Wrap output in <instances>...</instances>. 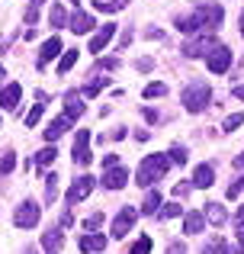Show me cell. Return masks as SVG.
I'll return each mask as SVG.
<instances>
[{"instance_id": "obj_2", "label": "cell", "mask_w": 244, "mask_h": 254, "mask_svg": "<svg viewBox=\"0 0 244 254\" xmlns=\"http://www.w3.org/2000/svg\"><path fill=\"white\" fill-rule=\"evenodd\" d=\"M167 168H170L167 155H148L142 161V168H138V174H135V184L138 187H151L154 180H161L164 174H167Z\"/></svg>"}, {"instance_id": "obj_27", "label": "cell", "mask_w": 244, "mask_h": 254, "mask_svg": "<svg viewBox=\"0 0 244 254\" xmlns=\"http://www.w3.org/2000/svg\"><path fill=\"white\" fill-rule=\"evenodd\" d=\"M55 155H58V151H55V145H51V148H42V151L36 155V164H39V168H49V164L55 161Z\"/></svg>"}, {"instance_id": "obj_46", "label": "cell", "mask_w": 244, "mask_h": 254, "mask_svg": "<svg viewBox=\"0 0 244 254\" xmlns=\"http://www.w3.org/2000/svg\"><path fill=\"white\" fill-rule=\"evenodd\" d=\"M232 93H235V97H238V100H244V87H235Z\"/></svg>"}, {"instance_id": "obj_3", "label": "cell", "mask_w": 244, "mask_h": 254, "mask_svg": "<svg viewBox=\"0 0 244 254\" xmlns=\"http://www.w3.org/2000/svg\"><path fill=\"white\" fill-rule=\"evenodd\" d=\"M209 100H212V90H209V84H206V81H193L190 87H183V93H180V103L187 106L190 113L206 110Z\"/></svg>"}, {"instance_id": "obj_4", "label": "cell", "mask_w": 244, "mask_h": 254, "mask_svg": "<svg viewBox=\"0 0 244 254\" xmlns=\"http://www.w3.org/2000/svg\"><path fill=\"white\" fill-rule=\"evenodd\" d=\"M206 64H209V71H212V74H225V71L232 68V49L215 45V49L206 55Z\"/></svg>"}, {"instance_id": "obj_32", "label": "cell", "mask_w": 244, "mask_h": 254, "mask_svg": "<svg viewBox=\"0 0 244 254\" xmlns=\"http://www.w3.org/2000/svg\"><path fill=\"white\" fill-rule=\"evenodd\" d=\"M42 110H45V103H36V106H32V113L26 116V129H32V126L42 119Z\"/></svg>"}, {"instance_id": "obj_10", "label": "cell", "mask_w": 244, "mask_h": 254, "mask_svg": "<svg viewBox=\"0 0 244 254\" xmlns=\"http://www.w3.org/2000/svg\"><path fill=\"white\" fill-rule=\"evenodd\" d=\"M212 49H215V39L199 36L196 42H187V45H183V55H187V58H199V55H209Z\"/></svg>"}, {"instance_id": "obj_9", "label": "cell", "mask_w": 244, "mask_h": 254, "mask_svg": "<svg viewBox=\"0 0 244 254\" xmlns=\"http://www.w3.org/2000/svg\"><path fill=\"white\" fill-rule=\"evenodd\" d=\"M113 36H116V26L113 23H103L100 29L94 32V39H90V52H103L109 42H113Z\"/></svg>"}, {"instance_id": "obj_6", "label": "cell", "mask_w": 244, "mask_h": 254, "mask_svg": "<svg viewBox=\"0 0 244 254\" xmlns=\"http://www.w3.org/2000/svg\"><path fill=\"white\" fill-rule=\"evenodd\" d=\"M90 161H94V155H90V132L87 129H77V138H74V164L87 168Z\"/></svg>"}, {"instance_id": "obj_11", "label": "cell", "mask_w": 244, "mask_h": 254, "mask_svg": "<svg viewBox=\"0 0 244 254\" xmlns=\"http://www.w3.org/2000/svg\"><path fill=\"white\" fill-rule=\"evenodd\" d=\"M94 16H90V13H84V10H74V16L68 19V29L71 32H77V36H84V32H90L94 29Z\"/></svg>"}, {"instance_id": "obj_13", "label": "cell", "mask_w": 244, "mask_h": 254, "mask_svg": "<svg viewBox=\"0 0 244 254\" xmlns=\"http://www.w3.org/2000/svg\"><path fill=\"white\" fill-rule=\"evenodd\" d=\"M19 97H23V87H19V84H6V87H0V106H3V110H16Z\"/></svg>"}, {"instance_id": "obj_22", "label": "cell", "mask_w": 244, "mask_h": 254, "mask_svg": "<svg viewBox=\"0 0 244 254\" xmlns=\"http://www.w3.org/2000/svg\"><path fill=\"white\" fill-rule=\"evenodd\" d=\"M161 209V193H148V196H145V203H142V216H154V212Z\"/></svg>"}, {"instance_id": "obj_19", "label": "cell", "mask_w": 244, "mask_h": 254, "mask_svg": "<svg viewBox=\"0 0 244 254\" xmlns=\"http://www.w3.org/2000/svg\"><path fill=\"white\" fill-rule=\"evenodd\" d=\"M202 225H206V216H202V212H187V219H183V232H187V235H199Z\"/></svg>"}, {"instance_id": "obj_52", "label": "cell", "mask_w": 244, "mask_h": 254, "mask_svg": "<svg viewBox=\"0 0 244 254\" xmlns=\"http://www.w3.org/2000/svg\"><path fill=\"white\" fill-rule=\"evenodd\" d=\"M26 254H36V251H26Z\"/></svg>"}, {"instance_id": "obj_31", "label": "cell", "mask_w": 244, "mask_h": 254, "mask_svg": "<svg viewBox=\"0 0 244 254\" xmlns=\"http://www.w3.org/2000/svg\"><path fill=\"white\" fill-rule=\"evenodd\" d=\"M148 251H151V238H148V235H142L135 245H132V251H129V254H148Z\"/></svg>"}, {"instance_id": "obj_23", "label": "cell", "mask_w": 244, "mask_h": 254, "mask_svg": "<svg viewBox=\"0 0 244 254\" xmlns=\"http://www.w3.org/2000/svg\"><path fill=\"white\" fill-rule=\"evenodd\" d=\"M94 6L103 13H119V10H125V0H94Z\"/></svg>"}, {"instance_id": "obj_51", "label": "cell", "mask_w": 244, "mask_h": 254, "mask_svg": "<svg viewBox=\"0 0 244 254\" xmlns=\"http://www.w3.org/2000/svg\"><path fill=\"white\" fill-rule=\"evenodd\" d=\"M71 3H74V6H77V3H81V0H71Z\"/></svg>"}, {"instance_id": "obj_8", "label": "cell", "mask_w": 244, "mask_h": 254, "mask_svg": "<svg viewBox=\"0 0 244 254\" xmlns=\"http://www.w3.org/2000/svg\"><path fill=\"white\" fill-rule=\"evenodd\" d=\"M135 219H138V209H129V206H125L119 216H116V222H113V238H125V235H129V229L135 225Z\"/></svg>"}, {"instance_id": "obj_28", "label": "cell", "mask_w": 244, "mask_h": 254, "mask_svg": "<svg viewBox=\"0 0 244 254\" xmlns=\"http://www.w3.org/2000/svg\"><path fill=\"white\" fill-rule=\"evenodd\" d=\"M13 168H16V155H13V151H3V155H0V174H10Z\"/></svg>"}, {"instance_id": "obj_1", "label": "cell", "mask_w": 244, "mask_h": 254, "mask_svg": "<svg viewBox=\"0 0 244 254\" xmlns=\"http://www.w3.org/2000/svg\"><path fill=\"white\" fill-rule=\"evenodd\" d=\"M219 26H222V6L219 3H202L190 16L177 19V29L180 32H206V29H219Z\"/></svg>"}, {"instance_id": "obj_30", "label": "cell", "mask_w": 244, "mask_h": 254, "mask_svg": "<svg viewBox=\"0 0 244 254\" xmlns=\"http://www.w3.org/2000/svg\"><path fill=\"white\" fill-rule=\"evenodd\" d=\"M225 193H228V199H238V196H241V193H244V174H241L238 180H235V184H228V190H225Z\"/></svg>"}, {"instance_id": "obj_29", "label": "cell", "mask_w": 244, "mask_h": 254, "mask_svg": "<svg viewBox=\"0 0 244 254\" xmlns=\"http://www.w3.org/2000/svg\"><path fill=\"white\" fill-rule=\"evenodd\" d=\"M157 216H161V219H174V216H180V203H161Z\"/></svg>"}, {"instance_id": "obj_48", "label": "cell", "mask_w": 244, "mask_h": 254, "mask_svg": "<svg viewBox=\"0 0 244 254\" xmlns=\"http://www.w3.org/2000/svg\"><path fill=\"white\" fill-rule=\"evenodd\" d=\"M3 77H6V71H3V68H0V87H3Z\"/></svg>"}, {"instance_id": "obj_15", "label": "cell", "mask_w": 244, "mask_h": 254, "mask_svg": "<svg viewBox=\"0 0 244 254\" xmlns=\"http://www.w3.org/2000/svg\"><path fill=\"white\" fill-rule=\"evenodd\" d=\"M68 126H71V119H68V116L51 119V123H49V129H45V142H55V138H61L64 132H68Z\"/></svg>"}, {"instance_id": "obj_38", "label": "cell", "mask_w": 244, "mask_h": 254, "mask_svg": "<svg viewBox=\"0 0 244 254\" xmlns=\"http://www.w3.org/2000/svg\"><path fill=\"white\" fill-rule=\"evenodd\" d=\"M190 190H193V184H177V187H174V196H177V199H183Z\"/></svg>"}, {"instance_id": "obj_24", "label": "cell", "mask_w": 244, "mask_h": 254, "mask_svg": "<svg viewBox=\"0 0 244 254\" xmlns=\"http://www.w3.org/2000/svg\"><path fill=\"white\" fill-rule=\"evenodd\" d=\"M49 23H51V26H68V13H64V6H61V3H51Z\"/></svg>"}, {"instance_id": "obj_5", "label": "cell", "mask_w": 244, "mask_h": 254, "mask_svg": "<svg viewBox=\"0 0 244 254\" xmlns=\"http://www.w3.org/2000/svg\"><path fill=\"white\" fill-rule=\"evenodd\" d=\"M13 222H16V229H32V225H39V203H32V199L19 203Z\"/></svg>"}, {"instance_id": "obj_45", "label": "cell", "mask_w": 244, "mask_h": 254, "mask_svg": "<svg viewBox=\"0 0 244 254\" xmlns=\"http://www.w3.org/2000/svg\"><path fill=\"white\" fill-rule=\"evenodd\" d=\"M235 168H238V171H244V155H238V158H235Z\"/></svg>"}, {"instance_id": "obj_41", "label": "cell", "mask_w": 244, "mask_h": 254, "mask_svg": "<svg viewBox=\"0 0 244 254\" xmlns=\"http://www.w3.org/2000/svg\"><path fill=\"white\" fill-rule=\"evenodd\" d=\"M167 254H187V245H183V242H170Z\"/></svg>"}, {"instance_id": "obj_44", "label": "cell", "mask_w": 244, "mask_h": 254, "mask_svg": "<svg viewBox=\"0 0 244 254\" xmlns=\"http://www.w3.org/2000/svg\"><path fill=\"white\" fill-rule=\"evenodd\" d=\"M116 164H119V158H116V155H106V158H103V168H116Z\"/></svg>"}, {"instance_id": "obj_16", "label": "cell", "mask_w": 244, "mask_h": 254, "mask_svg": "<svg viewBox=\"0 0 244 254\" xmlns=\"http://www.w3.org/2000/svg\"><path fill=\"white\" fill-rule=\"evenodd\" d=\"M215 184V168L212 164H199L193 171V187H212Z\"/></svg>"}, {"instance_id": "obj_25", "label": "cell", "mask_w": 244, "mask_h": 254, "mask_svg": "<svg viewBox=\"0 0 244 254\" xmlns=\"http://www.w3.org/2000/svg\"><path fill=\"white\" fill-rule=\"evenodd\" d=\"M74 64H77V49H74V52H64L61 62H58V74H68Z\"/></svg>"}, {"instance_id": "obj_35", "label": "cell", "mask_w": 244, "mask_h": 254, "mask_svg": "<svg viewBox=\"0 0 244 254\" xmlns=\"http://www.w3.org/2000/svg\"><path fill=\"white\" fill-rule=\"evenodd\" d=\"M167 155H170V161H174V164H187V148H180V145H174Z\"/></svg>"}, {"instance_id": "obj_42", "label": "cell", "mask_w": 244, "mask_h": 254, "mask_svg": "<svg viewBox=\"0 0 244 254\" xmlns=\"http://www.w3.org/2000/svg\"><path fill=\"white\" fill-rule=\"evenodd\" d=\"M222 254H244L241 245H222Z\"/></svg>"}, {"instance_id": "obj_20", "label": "cell", "mask_w": 244, "mask_h": 254, "mask_svg": "<svg viewBox=\"0 0 244 254\" xmlns=\"http://www.w3.org/2000/svg\"><path fill=\"white\" fill-rule=\"evenodd\" d=\"M61 242H64V235L58 229H51V232H45L42 235V248L49 251V254H58V248H61Z\"/></svg>"}, {"instance_id": "obj_36", "label": "cell", "mask_w": 244, "mask_h": 254, "mask_svg": "<svg viewBox=\"0 0 244 254\" xmlns=\"http://www.w3.org/2000/svg\"><path fill=\"white\" fill-rule=\"evenodd\" d=\"M119 68V58H100L97 62V71H116Z\"/></svg>"}, {"instance_id": "obj_47", "label": "cell", "mask_w": 244, "mask_h": 254, "mask_svg": "<svg viewBox=\"0 0 244 254\" xmlns=\"http://www.w3.org/2000/svg\"><path fill=\"white\" fill-rule=\"evenodd\" d=\"M238 219H244V206H241V209H238V216H235V222H238Z\"/></svg>"}, {"instance_id": "obj_34", "label": "cell", "mask_w": 244, "mask_h": 254, "mask_svg": "<svg viewBox=\"0 0 244 254\" xmlns=\"http://www.w3.org/2000/svg\"><path fill=\"white\" fill-rule=\"evenodd\" d=\"M106 84H109L106 77H103V81H90L87 87H84V97H97V93H100V90H103Z\"/></svg>"}, {"instance_id": "obj_37", "label": "cell", "mask_w": 244, "mask_h": 254, "mask_svg": "<svg viewBox=\"0 0 244 254\" xmlns=\"http://www.w3.org/2000/svg\"><path fill=\"white\" fill-rule=\"evenodd\" d=\"M241 123H244V116H241V113H235V116H228V119H225V132H235V129H238Z\"/></svg>"}, {"instance_id": "obj_39", "label": "cell", "mask_w": 244, "mask_h": 254, "mask_svg": "<svg viewBox=\"0 0 244 254\" xmlns=\"http://www.w3.org/2000/svg\"><path fill=\"white\" fill-rule=\"evenodd\" d=\"M202 254H222V242H209V245H202Z\"/></svg>"}, {"instance_id": "obj_7", "label": "cell", "mask_w": 244, "mask_h": 254, "mask_svg": "<svg viewBox=\"0 0 244 254\" xmlns=\"http://www.w3.org/2000/svg\"><path fill=\"white\" fill-rule=\"evenodd\" d=\"M94 184H97V180L90 177V174L77 177L74 184H71V190H68V203H71V206H77L81 199H87V196H90V190H94Z\"/></svg>"}, {"instance_id": "obj_26", "label": "cell", "mask_w": 244, "mask_h": 254, "mask_svg": "<svg viewBox=\"0 0 244 254\" xmlns=\"http://www.w3.org/2000/svg\"><path fill=\"white\" fill-rule=\"evenodd\" d=\"M45 199H49V203H55V199H58V177H55V174L45 177Z\"/></svg>"}, {"instance_id": "obj_21", "label": "cell", "mask_w": 244, "mask_h": 254, "mask_svg": "<svg viewBox=\"0 0 244 254\" xmlns=\"http://www.w3.org/2000/svg\"><path fill=\"white\" fill-rule=\"evenodd\" d=\"M106 248V238L103 235H84L81 238V251L84 254H94V251H103Z\"/></svg>"}, {"instance_id": "obj_17", "label": "cell", "mask_w": 244, "mask_h": 254, "mask_svg": "<svg viewBox=\"0 0 244 254\" xmlns=\"http://www.w3.org/2000/svg\"><path fill=\"white\" fill-rule=\"evenodd\" d=\"M202 216H206L212 225H225L228 222V209L222 203H206V212H202Z\"/></svg>"}, {"instance_id": "obj_18", "label": "cell", "mask_w": 244, "mask_h": 254, "mask_svg": "<svg viewBox=\"0 0 244 254\" xmlns=\"http://www.w3.org/2000/svg\"><path fill=\"white\" fill-rule=\"evenodd\" d=\"M84 110H87V106L81 103V97H77V93H68V97H64V116H68L71 123H74L77 116H84Z\"/></svg>"}, {"instance_id": "obj_49", "label": "cell", "mask_w": 244, "mask_h": 254, "mask_svg": "<svg viewBox=\"0 0 244 254\" xmlns=\"http://www.w3.org/2000/svg\"><path fill=\"white\" fill-rule=\"evenodd\" d=\"M238 29H241V36H244V13H241V26H238Z\"/></svg>"}, {"instance_id": "obj_50", "label": "cell", "mask_w": 244, "mask_h": 254, "mask_svg": "<svg viewBox=\"0 0 244 254\" xmlns=\"http://www.w3.org/2000/svg\"><path fill=\"white\" fill-rule=\"evenodd\" d=\"M29 3H32V6H39V3H45V0H29Z\"/></svg>"}, {"instance_id": "obj_14", "label": "cell", "mask_w": 244, "mask_h": 254, "mask_svg": "<svg viewBox=\"0 0 244 254\" xmlns=\"http://www.w3.org/2000/svg\"><path fill=\"white\" fill-rule=\"evenodd\" d=\"M58 52H61V39H58V36H51L49 42L42 45V52H39V68H45V64H49L51 58L58 55Z\"/></svg>"}, {"instance_id": "obj_40", "label": "cell", "mask_w": 244, "mask_h": 254, "mask_svg": "<svg viewBox=\"0 0 244 254\" xmlns=\"http://www.w3.org/2000/svg\"><path fill=\"white\" fill-rule=\"evenodd\" d=\"M100 225H103V216L97 212V216H90L87 222H84V229H100Z\"/></svg>"}, {"instance_id": "obj_43", "label": "cell", "mask_w": 244, "mask_h": 254, "mask_svg": "<svg viewBox=\"0 0 244 254\" xmlns=\"http://www.w3.org/2000/svg\"><path fill=\"white\" fill-rule=\"evenodd\" d=\"M36 13H39V6H32V3H29V10H26V26L36 23Z\"/></svg>"}, {"instance_id": "obj_12", "label": "cell", "mask_w": 244, "mask_h": 254, "mask_svg": "<svg viewBox=\"0 0 244 254\" xmlns=\"http://www.w3.org/2000/svg\"><path fill=\"white\" fill-rule=\"evenodd\" d=\"M125 184H129V171H122L119 164L103 174V187H106V190H122Z\"/></svg>"}, {"instance_id": "obj_33", "label": "cell", "mask_w": 244, "mask_h": 254, "mask_svg": "<svg viewBox=\"0 0 244 254\" xmlns=\"http://www.w3.org/2000/svg\"><path fill=\"white\" fill-rule=\"evenodd\" d=\"M164 93H167V84H148V87H145V97H148V100L164 97Z\"/></svg>"}]
</instances>
